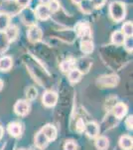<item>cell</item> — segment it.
<instances>
[{"label":"cell","mask_w":133,"mask_h":150,"mask_svg":"<svg viewBox=\"0 0 133 150\" xmlns=\"http://www.w3.org/2000/svg\"><path fill=\"white\" fill-rule=\"evenodd\" d=\"M111 42L112 44L116 45V46H121L124 43V40H125V35L123 34L120 30H117V31H114V32L111 34Z\"/></svg>","instance_id":"ac0fdd59"},{"label":"cell","mask_w":133,"mask_h":150,"mask_svg":"<svg viewBox=\"0 0 133 150\" xmlns=\"http://www.w3.org/2000/svg\"><path fill=\"white\" fill-rule=\"evenodd\" d=\"M21 15V19H22L23 23L28 25L29 27L33 25H37L36 22H37V17L35 15V12L32 9L28 8V7H25V8H22V10L19 13Z\"/></svg>","instance_id":"3957f363"},{"label":"cell","mask_w":133,"mask_h":150,"mask_svg":"<svg viewBox=\"0 0 133 150\" xmlns=\"http://www.w3.org/2000/svg\"><path fill=\"white\" fill-rule=\"evenodd\" d=\"M34 12H35V15L37 19H40L42 21L48 20L51 17V14H52L48 5H44V4H39L36 7V10Z\"/></svg>","instance_id":"ba28073f"},{"label":"cell","mask_w":133,"mask_h":150,"mask_svg":"<svg viewBox=\"0 0 133 150\" xmlns=\"http://www.w3.org/2000/svg\"><path fill=\"white\" fill-rule=\"evenodd\" d=\"M49 142H50L49 139L46 137V135L41 131V130L36 134V136H35V145L36 146L44 149L45 147L49 144Z\"/></svg>","instance_id":"e0dca14e"},{"label":"cell","mask_w":133,"mask_h":150,"mask_svg":"<svg viewBox=\"0 0 133 150\" xmlns=\"http://www.w3.org/2000/svg\"><path fill=\"white\" fill-rule=\"evenodd\" d=\"M79 5L81 10L83 11L84 14H91L94 9L93 4L91 0H83Z\"/></svg>","instance_id":"603a6c76"},{"label":"cell","mask_w":133,"mask_h":150,"mask_svg":"<svg viewBox=\"0 0 133 150\" xmlns=\"http://www.w3.org/2000/svg\"><path fill=\"white\" fill-rule=\"evenodd\" d=\"M112 110H113V115H114V117H116L117 119H121V118H123L127 114L128 108L125 103L117 102V103H115V105L112 107Z\"/></svg>","instance_id":"7c38bea8"},{"label":"cell","mask_w":133,"mask_h":150,"mask_svg":"<svg viewBox=\"0 0 133 150\" xmlns=\"http://www.w3.org/2000/svg\"><path fill=\"white\" fill-rule=\"evenodd\" d=\"M9 41L7 39L6 35L4 34V32H0V54L4 53L8 49L9 46Z\"/></svg>","instance_id":"d4e9b609"},{"label":"cell","mask_w":133,"mask_h":150,"mask_svg":"<svg viewBox=\"0 0 133 150\" xmlns=\"http://www.w3.org/2000/svg\"><path fill=\"white\" fill-rule=\"evenodd\" d=\"M28 39L31 43H37L40 42L43 38V31L38 25L30 26L27 32Z\"/></svg>","instance_id":"277c9868"},{"label":"cell","mask_w":133,"mask_h":150,"mask_svg":"<svg viewBox=\"0 0 133 150\" xmlns=\"http://www.w3.org/2000/svg\"><path fill=\"white\" fill-rule=\"evenodd\" d=\"M84 127H86V123H84L83 118H79L77 120V123H76V128H77V131L81 133L84 131Z\"/></svg>","instance_id":"1f68e13d"},{"label":"cell","mask_w":133,"mask_h":150,"mask_svg":"<svg viewBox=\"0 0 133 150\" xmlns=\"http://www.w3.org/2000/svg\"><path fill=\"white\" fill-rule=\"evenodd\" d=\"M30 150H43V149L40 148V147H38V146H36V145H34L33 147H31Z\"/></svg>","instance_id":"74e56055"},{"label":"cell","mask_w":133,"mask_h":150,"mask_svg":"<svg viewBox=\"0 0 133 150\" xmlns=\"http://www.w3.org/2000/svg\"><path fill=\"white\" fill-rule=\"evenodd\" d=\"M91 1L93 2L94 9H100L101 7L104 6L106 0H91Z\"/></svg>","instance_id":"d6a6232c"},{"label":"cell","mask_w":133,"mask_h":150,"mask_svg":"<svg viewBox=\"0 0 133 150\" xmlns=\"http://www.w3.org/2000/svg\"><path fill=\"white\" fill-rule=\"evenodd\" d=\"M121 32L125 35V37H130L133 34V24L131 21H127L122 25Z\"/></svg>","instance_id":"484cf974"},{"label":"cell","mask_w":133,"mask_h":150,"mask_svg":"<svg viewBox=\"0 0 133 150\" xmlns=\"http://www.w3.org/2000/svg\"><path fill=\"white\" fill-rule=\"evenodd\" d=\"M84 132L89 138H95V137L98 136V133H100V126H98L97 123L93 121L88 122L86 124Z\"/></svg>","instance_id":"8fae6325"},{"label":"cell","mask_w":133,"mask_h":150,"mask_svg":"<svg viewBox=\"0 0 133 150\" xmlns=\"http://www.w3.org/2000/svg\"><path fill=\"white\" fill-rule=\"evenodd\" d=\"M4 34L6 35V37H7V39H8L9 42H13V41H15L17 39V37H18L19 29L16 25H14V24H12V25L10 24L9 27L5 30Z\"/></svg>","instance_id":"9a60e30c"},{"label":"cell","mask_w":133,"mask_h":150,"mask_svg":"<svg viewBox=\"0 0 133 150\" xmlns=\"http://www.w3.org/2000/svg\"><path fill=\"white\" fill-rule=\"evenodd\" d=\"M81 1H83V0H72V2L74 4H79Z\"/></svg>","instance_id":"f35d334b"},{"label":"cell","mask_w":133,"mask_h":150,"mask_svg":"<svg viewBox=\"0 0 133 150\" xmlns=\"http://www.w3.org/2000/svg\"><path fill=\"white\" fill-rule=\"evenodd\" d=\"M109 146V141L105 136L96 137L95 139V147L98 150H106Z\"/></svg>","instance_id":"cb8c5ba5"},{"label":"cell","mask_w":133,"mask_h":150,"mask_svg":"<svg viewBox=\"0 0 133 150\" xmlns=\"http://www.w3.org/2000/svg\"><path fill=\"white\" fill-rule=\"evenodd\" d=\"M91 64H93V62H91V60L88 59V58H86V57L79 58V60L76 61V63H75V68L79 70L83 74H86L89 71Z\"/></svg>","instance_id":"30bf717a"},{"label":"cell","mask_w":133,"mask_h":150,"mask_svg":"<svg viewBox=\"0 0 133 150\" xmlns=\"http://www.w3.org/2000/svg\"><path fill=\"white\" fill-rule=\"evenodd\" d=\"M119 146L122 150H131L133 146V140L128 135H122L119 138Z\"/></svg>","instance_id":"d6986e66"},{"label":"cell","mask_w":133,"mask_h":150,"mask_svg":"<svg viewBox=\"0 0 133 150\" xmlns=\"http://www.w3.org/2000/svg\"><path fill=\"white\" fill-rule=\"evenodd\" d=\"M64 149L65 150H77L78 149V145H77V143L74 140H68V141H66V143H65Z\"/></svg>","instance_id":"4dcf8cb0"},{"label":"cell","mask_w":133,"mask_h":150,"mask_svg":"<svg viewBox=\"0 0 133 150\" xmlns=\"http://www.w3.org/2000/svg\"><path fill=\"white\" fill-rule=\"evenodd\" d=\"M18 150H25V149H18Z\"/></svg>","instance_id":"60d3db41"},{"label":"cell","mask_w":133,"mask_h":150,"mask_svg":"<svg viewBox=\"0 0 133 150\" xmlns=\"http://www.w3.org/2000/svg\"><path fill=\"white\" fill-rule=\"evenodd\" d=\"M37 94H38L37 89L34 86H30V87H28L27 90H26V98H27L28 101L34 100V99L37 97Z\"/></svg>","instance_id":"83f0119b"},{"label":"cell","mask_w":133,"mask_h":150,"mask_svg":"<svg viewBox=\"0 0 133 150\" xmlns=\"http://www.w3.org/2000/svg\"><path fill=\"white\" fill-rule=\"evenodd\" d=\"M41 4H44V5H48L50 2V0H40Z\"/></svg>","instance_id":"d590c367"},{"label":"cell","mask_w":133,"mask_h":150,"mask_svg":"<svg viewBox=\"0 0 133 150\" xmlns=\"http://www.w3.org/2000/svg\"><path fill=\"white\" fill-rule=\"evenodd\" d=\"M79 47H81V51L84 54H91L94 49V44L91 39L86 38V39H81Z\"/></svg>","instance_id":"5bb4252c"},{"label":"cell","mask_w":133,"mask_h":150,"mask_svg":"<svg viewBox=\"0 0 133 150\" xmlns=\"http://www.w3.org/2000/svg\"><path fill=\"white\" fill-rule=\"evenodd\" d=\"M15 1L17 2V4H18V5L20 6L21 8H25V7L29 6L31 0H15Z\"/></svg>","instance_id":"836d02e7"},{"label":"cell","mask_w":133,"mask_h":150,"mask_svg":"<svg viewBox=\"0 0 133 150\" xmlns=\"http://www.w3.org/2000/svg\"><path fill=\"white\" fill-rule=\"evenodd\" d=\"M42 102L46 107H53L58 102V94L55 91H46L43 94Z\"/></svg>","instance_id":"8992f818"},{"label":"cell","mask_w":133,"mask_h":150,"mask_svg":"<svg viewBox=\"0 0 133 150\" xmlns=\"http://www.w3.org/2000/svg\"><path fill=\"white\" fill-rule=\"evenodd\" d=\"M3 134H4V129L2 126H0V139L3 137Z\"/></svg>","instance_id":"8d00e7d4"},{"label":"cell","mask_w":133,"mask_h":150,"mask_svg":"<svg viewBox=\"0 0 133 150\" xmlns=\"http://www.w3.org/2000/svg\"><path fill=\"white\" fill-rule=\"evenodd\" d=\"M109 15L115 22H120L126 16V6L122 1H112L109 4Z\"/></svg>","instance_id":"6da1fadb"},{"label":"cell","mask_w":133,"mask_h":150,"mask_svg":"<svg viewBox=\"0 0 133 150\" xmlns=\"http://www.w3.org/2000/svg\"><path fill=\"white\" fill-rule=\"evenodd\" d=\"M41 131L46 135V137L49 139V141H54V140H56V138H57L58 131H57V128H56L54 125H52V124L45 125V126L41 129Z\"/></svg>","instance_id":"4fadbf2b"},{"label":"cell","mask_w":133,"mask_h":150,"mask_svg":"<svg viewBox=\"0 0 133 150\" xmlns=\"http://www.w3.org/2000/svg\"><path fill=\"white\" fill-rule=\"evenodd\" d=\"M119 77L117 75H103L98 79V83L104 87H114L117 85Z\"/></svg>","instance_id":"9c48e42d"},{"label":"cell","mask_w":133,"mask_h":150,"mask_svg":"<svg viewBox=\"0 0 133 150\" xmlns=\"http://www.w3.org/2000/svg\"><path fill=\"white\" fill-rule=\"evenodd\" d=\"M77 35L83 39L89 38L91 35V29L88 22H79L76 27Z\"/></svg>","instance_id":"52a82bcc"},{"label":"cell","mask_w":133,"mask_h":150,"mask_svg":"<svg viewBox=\"0 0 133 150\" xmlns=\"http://www.w3.org/2000/svg\"><path fill=\"white\" fill-rule=\"evenodd\" d=\"M3 86H4V84H3V81L0 79V91H1V89L3 88Z\"/></svg>","instance_id":"ab89813d"},{"label":"cell","mask_w":133,"mask_h":150,"mask_svg":"<svg viewBox=\"0 0 133 150\" xmlns=\"http://www.w3.org/2000/svg\"><path fill=\"white\" fill-rule=\"evenodd\" d=\"M30 103H29L28 100H24V99H21V100H18L14 105V111L17 115L19 116H26L29 114L30 112Z\"/></svg>","instance_id":"5b68a950"},{"label":"cell","mask_w":133,"mask_h":150,"mask_svg":"<svg viewBox=\"0 0 133 150\" xmlns=\"http://www.w3.org/2000/svg\"><path fill=\"white\" fill-rule=\"evenodd\" d=\"M1 9L3 13L7 14L11 17L13 15H17L22 10L20 6L17 4L15 0H5L1 3Z\"/></svg>","instance_id":"7a4b0ae2"},{"label":"cell","mask_w":133,"mask_h":150,"mask_svg":"<svg viewBox=\"0 0 133 150\" xmlns=\"http://www.w3.org/2000/svg\"><path fill=\"white\" fill-rule=\"evenodd\" d=\"M7 131L13 137H19L22 133V126L18 122H11L8 124Z\"/></svg>","instance_id":"2e32d148"},{"label":"cell","mask_w":133,"mask_h":150,"mask_svg":"<svg viewBox=\"0 0 133 150\" xmlns=\"http://www.w3.org/2000/svg\"><path fill=\"white\" fill-rule=\"evenodd\" d=\"M13 62L10 56H3L0 58V70L1 71H8L11 69Z\"/></svg>","instance_id":"7402d4cb"},{"label":"cell","mask_w":133,"mask_h":150,"mask_svg":"<svg viewBox=\"0 0 133 150\" xmlns=\"http://www.w3.org/2000/svg\"><path fill=\"white\" fill-rule=\"evenodd\" d=\"M81 77H83V73L77 68H72L68 73V78H69V81L71 83H78L81 79Z\"/></svg>","instance_id":"44dd1931"},{"label":"cell","mask_w":133,"mask_h":150,"mask_svg":"<svg viewBox=\"0 0 133 150\" xmlns=\"http://www.w3.org/2000/svg\"><path fill=\"white\" fill-rule=\"evenodd\" d=\"M133 116L132 115H129L128 117L126 118V120H125V125H126V127H127V129H129V130H132V125H133Z\"/></svg>","instance_id":"e575fe53"},{"label":"cell","mask_w":133,"mask_h":150,"mask_svg":"<svg viewBox=\"0 0 133 150\" xmlns=\"http://www.w3.org/2000/svg\"><path fill=\"white\" fill-rule=\"evenodd\" d=\"M10 16L3 12H0V32H5V30L10 25Z\"/></svg>","instance_id":"ffe728a7"},{"label":"cell","mask_w":133,"mask_h":150,"mask_svg":"<svg viewBox=\"0 0 133 150\" xmlns=\"http://www.w3.org/2000/svg\"><path fill=\"white\" fill-rule=\"evenodd\" d=\"M48 7H49L50 11L52 12V13H54V12H57L60 10L61 4H60L59 0H50L49 4H48Z\"/></svg>","instance_id":"f1b7e54d"},{"label":"cell","mask_w":133,"mask_h":150,"mask_svg":"<svg viewBox=\"0 0 133 150\" xmlns=\"http://www.w3.org/2000/svg\"><path fill=\"white\" fill-rule=\"evenodd\" d=\"M123 46H124L125 50H126L127 52L131 53L133 51V39H132V36L125 38L124 43H123Z\"/></svg>","instance_id":"f546056e"},{"label":"cell","mask_w":133,"mask_h":150,"mask_svg":"<svg viewBox=\"0 0 133 150\" xmlns=\"http://www.w3.org/2000/svg\"><path fill=\"white\" fill-rule=\"evenodd\" d=\"M74 66H75V63L70 61V60H65V61H63L62 63L60 64V68H61L62 72H64V73H69V72L74 68Z\"/></svg>","instance_id":"4316f807"}]
</instances>
